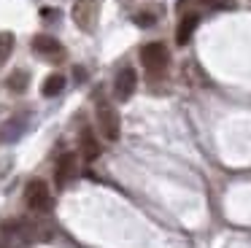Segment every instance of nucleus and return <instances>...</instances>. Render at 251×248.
Returning a JSON list of instances; mask_svg holds the SVG:
<instances>
[{"instance_id":"obj_14","label":"nucleus","mask_w":251,"mask_h":248,"mask_svg":"<svg viewBox=\"0 0 251 248\" xmlns=\"http://www.w3.org/2000/svg\"><path fill=\"white\" fill-rule=\"evenodd\" d=\"M135 25L151 27V25H154V16H151V14H135Z\"/></svg>"},{"instance_id":"obj_15","label":"nucleus","mask_w":251,"mask_h":248,"mask_svg":"<svg viewBox=\"0 0 251 248\" xmlns=\"http://www.w3.org/2000/svg\"><path fill=\"white\" fill-rule=\"evenodd\" d=\"M41 14H44V19H57V16H60V11H54V8H44Z\"/></svg>"},{"instance_id":"obj_5","label":"nucleus","mask_w":251,"mask_h":248,"mask_svg":"<svg viewBox=\"0 0 251 248\" xmlns=\"http://www.w3.org/2000/svg\"><path fill=\"white\" fill-rule=\"evenodd\" d=\"M135 89H138V73H135V68H122L119 73H116V78H114V95H116V100H130L132 95H135Z\"/></svg>"},{"instance_id":"obj_7","label":"nucleus","mask_w":251,"mask_h":248,"mask_svg":"<svg viewBox=\"0 0 251 248\" xmlns=\"http://www.w3.org/2000/svg\"><path fill=\"white\" fill-rule=\"evenodd\" d=\"M197 25H200V14H181V22H178V30H176V43L178 46H186L189 43V38L195 35Z\"/></svg>"},{"instance_id":"obj_2","label":"nucleus","mask_w":251,"mask_h":248,"mask_svg":"<svg viewBox=\"0 0 251 248\" xmlns=\"http://www.w3.org/2000/svg\"><path fill=\"white\" fill-rule=\"evenodd\" d=\"M95 116H98V127H100V135H103L105 140H119V113H116V108L111 105L108 100H100L98 102V111H95Z\"/></svg>"},{"instance_id":"obj_10","label":"nucleus","mask_w":251,"mask_h":248,"mask_svg":"<svg viewBox=\"0 0 251 248\" xmlns=\"http://www.w3.org/2000/svg\"><path fill=\"white\" fill-rule=\"evenodd\" d=\"M25 127H27V119L25 116L11 119V122H6L3 127H0V140H3V143H11V140H17L19 135L25 132Z\"/></svg>"},{"instance_id":"obj_16","label":"nucleus","mask_w":251,"mask_h":248,"mask_svg":"<svg viewBox=\"0 0 251 248\" xmlns=\"http://www.w3.org/2000/svg\"><path fill=\"white\" fill-rule=\"evenodd\" d=\"M0 248H3V243H0Z\"/></svg>"},{"instance_id":"obj_1","label":"nucleus","mask_w":251,"mask_h":248,"mask_svg":"<svg viewBox=\"0 0 251 248\" xmlns=\"http://www.w3.org/2000/svg\"><path fill=\"white\" fill-rule=\"evenodd\" d=\"M25 202L30 210L35 213H49L51 210V194H49V183L44 178H33L25 186Z\"/></svg>"},{"instance_id":"obj_6","label":"nucleus","mask_w":251,"mask_h":248,"mask_svg":"<svg viewBox=\"0 0 251 248\" xmlns=\"http://www.w3.org/2000/svg\"><path fill=\"white\" fill-rule=\"evenodd\" d=\"M73 173H76V154H62L60 159H57V165H54V183H57V189H65L68 183H71V178H73Z\"/></svg>"},{"instance_id":"obj_8","label":"nucleus","mask_w":251,"mask_h":248,"mask_svg":"<svg viewBox=\"0 0 251 248\" xmlns=\"http://www.w3.org/2000/svg\"><path fill=\"white\" fill-rule=\"evenodd\" d=\"M78 149H81V156L87 162H95L100 156V143H98V138H95V132L89 127H84L81 135H78Z\"/></svg>"},{"instance_id":"obj_4","label":"nucleus","mask_w":251,"mask_h":248,"mask_svg":"<svg viewBox=\"0 0 251 248\" xmlns=\"http://www.w3.org/2000/svg\"><path fill=\"white\" fill-rule=\"evenodd\" d=\"M168 59H170V54H168V49H165V43H159V41H151L141 49V62L149 73L165 70L168 68Z\"/></svg>"},{"instance_id":"obj_13","label":"nucleus","mask_w":251,"mask_h":248,"mask_svg":"<svg viewBox=\"0 0 251 248\" xmlns=\"http://www.w3.org/2000/svg\"><path fill=\"white\" fill-rule=\"evenodd\" d=\"M14 43H17L14 32H8V30L0 32V68L8 62V57H11V51H14Z\"/></svg>"},{"instance_id":"obj_12","label":"nucleus","mask_w":251,"mask_h":248,"mask_svg":"<svg viewBox=\"0 0 251 248\" xmlns=\"http://www.w3.org/2000/svg\"><path fill=\"white\" fill-rule=\"evenodd\" d=\"M27 84H30V73H27V70H14V73L6 78V86L11 92H17V95H22V92L27 89Z\"/></svg>"},{"instance_id":"obj_11","label":"nucleus","mask_w":251,"mask_h":248,"mask_svg":"<svg viewBox=\"0 0 251 248\" xmlns=\"http://www.w3.org/2000/svg\"><path fill=\"white\" fill-rule=\"evenodd\" d=\"M62 89H65V75H62V73L46 75L44 84H41V95H44V97H57Z\"/></svg>"},{"instance_id":"obj_9","label":"nucleus","mask_w":251,"mask_h":248,"mask_svg":"<svg viewBox=\"0 0 251 248\" xmlns=\"http://www.w3.org/2000/svg\"><path fill=\"white\" fill-rule=\"evenodd\" d=\"M33 51L44 54V57H51V54H60L62 46H60V41H57V38H51V35H46V32H41V35L33 38Z\"/></svg>"},{"instance_id":"obj_3","label":"nucleus","mask_w":251,"mask_h":248,"mask_svg":"<svg viewBox=\"0 0 251 248\" xmlns=\"http://www.w3.org/2000/svg\"><path fill=\"white\" fill-rule=\"evenodd\" d=\"M71 14H73V22H76L78 30L92 32L95 25H98V16H100V0H76Z\"/></svg>"}]
</instances>
